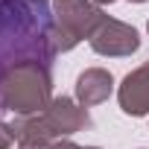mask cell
<instances>
[{"instance_id":"12","label":"cell","mask_w":149,"mask_h":149,"mask_svg":"<svg viewBox=\"0 0 149 149\" xmlns=\"http://www.w3.org/2000/svg\"><path fill=\"white\" fill-rule=\"evenodd\" d=\"M146 29H149V24H146Z\"/></svg>"},{"instance_id":"10","label":"cell","mask_w":149,"mask_h":149,"mask_svg":"<svg viewBox=\"0 0 149 149\" xmlns=\"http://www.w3.org/2000/svg\"><path fill=\"white\" fill-rule=\"evenodd\" d=\"M94 3L97 6H105V3H114V0H94Z\"/></svg>"},{"instance_id":"9","label":"cell","mask_w":149,"mask_h":149,"mask_svg":"<svg viewBox=\"0 0 149 149\" xmlns=\"http://www.w3.org/2000/svg\"><path fill=\"white\" fill-rule=\"evenodd\" d=\"M53 149H97V146H76L73 140H67V137H64V140H56V143H53Z\"/></svg>"},{"instance_id":"5","label":"cell","mask_w":149,"mask_h":149,"mask_svg":"<svg viewBox=\"0 0 149 149\" xmlns=\"http://www.w3.org/2000/svg\"><path fill=\"white\" fill-rule=\"evenodd\" d=\"M91 47H94V53H100V56L120 58V56H132V53L140 47V35H137L134 26H129V24H123V21H114V18H105L102 26L94 32Z\"/></svg>"},{"instance_id":"2","label":"cell","mask_w":149,"mask_h":149,"mask_svg":"<svg viewBox=\"0 0 149 149\" xmlns=\"http://www.w3.org/2000/svg\"><path fill=\"white\" fill-rule=\"evenodd\" d=\"M53 102V76L50 64L29 61L9 70L0 79V111L15 117H35Z\"/></svg>"},{"instance_id":"1","label":"cell","mask_w":149,"mask_h":149,"mask_svg":"<svg viewBox=\"0 0 149 149\" xmlns=\"http://www.w3.org/2000/svg\"><path fill=\"white\" fill-rule=\"evenodd\" d=\"M53 9L47 0H0V79L29 61L53 67Z\"/></svg>"},{"instance_id":"3","label":"cell","mask_w":149,"mask_h":149,"mask_svg":"<svg viewBox=\"0 0 149 149\" xmlns=\"http://www.w3.org/2000/svg\"><path fill=\"white\" fill-rule=\"evenodd\" d=\"M53 47L56 53H67L79 41H91L108 15L94 0H56L53 3Z\"/></svg>"},{"instance_id":"4","label":"cell","mask_w":149,"mask_h":149,"mask_svg":"<svg viewBox=\"0 0 149 149\" xmlns=\"http://www.w3.org/2000/svg\"><path fill=\"white\" fill-rule=\"evenodd\" d=\"M44 132L53 137V140H64L70 134H76L82 129L91 126V114L85 105H79L76 100H70V97H56L41 114H38Z\"/></svg>"},{"instance_id":"7","label":"cell","mask_w":149,"mask_h":149,"mask_svg":"<svg viewBox=\"0 0 149 149\" xmlns=\"http://www.w3.org/2000/svg\"><path fill=\"white\" fill-rule=\"evenodd\" d=\"M114 91V79H111V73L102 70V67H88L85 73H79V79H76V102L91 108V105H100L111 97Z\"/></svg>"},{"instance_id":"6","label":"cell","mask_w":149,"mask_h":149,"mask_svg":"<svg viewBox=\"0 0 149 149\" xmlns=\"http://www.w3.org/2000/svg\"><path fill=\"white\" fill-rule=\"evenodd\" d=\"M117 97H120V108H123L129 117H143V114H149V61L140 64L137 70H132L129 76L123 79Z\"/></svg>"},{"instance_id":"11","label":"cell","mask_w":149,"mask_h":149,"mask_svg":"<svg viewBox=\"0 0 149 149\" xmlns=\"http://www.w3.org/2000/svg\"><path fill=\"white\" fill-rule=\"evenodd\" d=\"M132 3H146V0H132Z\"/></svg>"},{"instance_id":"8","label":"cell","mask_w":149,"mask_h":149,"mask_svg":"<svg viewBox=\"0 0 149 149\" xmlns=\"http://www.w3.org/2000/svg\"><path fill=\"white\" fill-rule=\"evenodd\" d=\"M15 143H18L15 126H9V123H3V120H0V149H12Z\"/></svg>"}]
</instances>
